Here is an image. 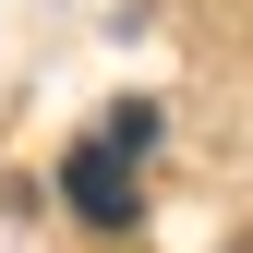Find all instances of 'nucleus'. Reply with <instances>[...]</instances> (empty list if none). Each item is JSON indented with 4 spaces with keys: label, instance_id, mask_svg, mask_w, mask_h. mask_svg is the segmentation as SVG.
Instances as JSON below:
<instances>
[{
    "label": "nucleus",
    "instance_id": "f257e3e1",
    "mask_svg": "<svg viewBox=\"0 0 253 253\" xmlns=\"http://www.w3.org/2000/svg\"><path fill=\"white\" fill-rule=\"evenodd\" d=\"M73 205L97 217V229H133V181H121V145H84V157H73Z\"/></svg>",
    "mask_w": 253,
    "mask_h": 253
},
{
    "label": "nucleus",
    "instance_id": "f03ea898",
    "mask_svg": "<svg viewBox=\"0 0 253 253\" xmlns=\"http://www.w3.org/2000/svg\"><path fill=\"white\" fill-rule=\"evenodd\" d=\"M229 253H253V229H241V241H229Z\"/></svg>",
    "mask_w": 253,
    "mask_h": 253
}]
</instances>
